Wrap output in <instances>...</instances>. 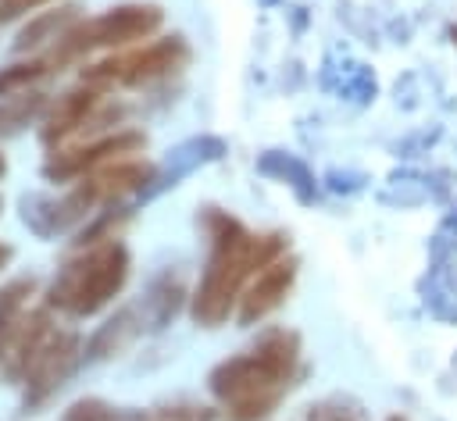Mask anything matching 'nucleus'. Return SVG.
Listing matches in <instances>:
<instances>
[{
  "instance_id": "obj_1",
  "label": "nucleus",
  "mask_w": 457,
  "mask_h": 421,
  "mask_svg": "<svg viewBox=\"0 0 457 421\" xmlns=\"http://www.w3.org/2000/svg\"><path fill=\"white\" fill-rule=\"evenodd\" d=\"M296 367H300L296 332L271 328L250 350L221 360L211 371L207 385L214 400L225 407L228 421H264L293 385Z\"/></svg>"
},
{
  "instance_id": "obj_2",
  "label": "nucleus",
  "mask_w": 457,
  "mask_h": 421,
  "mask_svg": "<svg viewBox=\"0 0 457 421\" xmlns=\"http://www.w3.org/2000/svg\"><path fill=\"white\" fill-rule=\"evenodd\" d=\"M207 228H211V257H207V268L193 293V318L200 325L214 328L228 318L232 303L239 300L243 282L257 268H268L271 260H278V253L286 250V239L282 235H253L236 218L218 214V210L207 214Z\"/></svg>"
},
{
  "instance_id": "obj_3",
  "label": "nucleus",
  "mask_w": 457,
  "mask_h": 421,
  "mask_svg": "<svg viewBox=\"0 0 457 421\" xmlns=\"http://www.w3.org/2000/svg\"><path fill=\"white\" fill-rule=\"evenodd\" d=\"M125 278H129V250L118 239H107L61 268V275L50 285V303L75 318H89L121 293Z\"/></svg>"
},
{
  "instance_id": "obj_4",
  "label": "nucleus",
  "mask_w": 457,
  "mask_h": 421,
  "mask_svg": "<svg viewBox=\"0 0 457 421\" xmlns=\"http://www.w3.org/2000/svg\"><path fill=\"white\" fill-rule=\"evenodd\" d=\"M164 21V11L157 4H121V7H111L75 29H68L61 39H57V50H54V61H71V57H82V54H93V50H104V46H129L136 39H146L161 29Z\"/></svg>"
},
{
  "instance_id": "obj_5",
  "label": "nucleus",
  "mask_w": 457,
  "mask_h": 421,
  "mask_svg": "<svg viewBox=\"0 0 457 421\" xmlns=\"http://www.w3.org/2000/svg\"><path fill=\"white\" fill-rule=\"evenodd\" d=\"M186 61H189V46L182 43V36H168V39H157V43L136 50V54H118V57H107V61L82 68V82H89V86H111V82L143 86V82H154V78L179 71Z\"/></svg>"
},
{
  "instance_id": "obj_6",
  "label": "nucleus",
  "mask_w": 457,
  "mask_h": 421,
  "mask_svg": "<svg viewBox=\"0 0 457 421\" xmlns=\"http://www.w3.org/2000/svg\"><path fill=\"white\" fill-rule=\"evenodd\" d=\"M150 178H154V168H150V164H139V161H118V164L100 168V171H89L86 182H82L61 207L54 203V225L61 228V225H68V221L89 214V207H96V203L129 196V193L143 189Z\"/></svg>"
},
{
  "instance_id": "obj_7",
  "label": "nucleus",
  "mask_w": 457,
  "mask_h": 421,
  "mask_svg": "<svg viewBox=\"0 0 457 421\" xmlns=\"http://www.w3.org/2000/svg\"><path fill=\"white\" fill-rule=\"evenodd\" d=\"M146 146V136L143 132H118V136H104L96 143H86L71 153H57L50 164H46V175L57 178V182H68V178H79V175H89L93 168L107 164V161H118L121 153H136Z\"/></svg>"
},
{
  "instance_id": "obj_8",
  "label": "nucleus",
  "mask_w": 457,
  "mask_h": 421,
  "mask_svg": "<svg viewBox=\"0 0 457 421\" xmlns=\"http://www.w3.org/2000/svg\"><path fill=\"white\" fill-rule=\"evenodd\" d=\"M293 275H296L293 260H271L268 268H261L257 278L250 282V289L239 296V325H253V321L268 318L286 300Z\"/></svg>"
},
{
  "instance_id": "obj_9",
  "label": "nucleus",
  "mask_w": 457,
  "mask_h": 421,
  "mask_svg": "<svg viewBox=\"0 0 457 421\" xmlns=\"http://www.w3.org/2000/svg\"><path fill=\"white\" fill-rule=\"evenodd\" d=\"M75 360H79V339L71 332L50 335L43 343V350L36 353V360H32V378H29L32 382V403L43 400L46 392H54L71 375Z\"/></svg>"
},
{
  "instance_id": "obj_10",
  "label": "nucleus",
  "mask_w": 457,
  "mask_h": 421,
  "mask_svg": "<svg viewBox=\"0 0 457 421\" xmlns=\"http://www.w3.org/2000/svg\"><path fill=\"white\" fill-rule=\"evenodd\" d=\"M100 103V93L93 89V86H82V89H71V93H64L57 103H54V114H50V121H46V143H54V139H61V136H68V132H75L86 118H89V111Z\"/></svg>"
},
{
  "instance_id": "obj_11",
  "label": "nucleus",
  "mask_w": 457,
  "mask_h": 421,
  "mask_svg": "<svg viewBox=\"0 0 457 421\" xmlns=\"http://www.w3.org/2000/svg\"><path fill=\"white\" fill-rule=\"evenodd\" d=\"M75 11H79V7H61V11H50V14L36 18V21H32V25L21 32L18 46H36V43H43V39H61V36L71 29Z\"/></svg>"
},
{
  "instance_id": "obj_12",
  "label": "nucleus",
  "mask_w": 457,
  "mask_h": 421,
  "mask_svg": "<svg viewBox=\"0 0 457 421\" xmlns=\"http://www.w3.org/2000/svg\"><path fill=\"white\" fill-rule=\"evenodd\" d=\"M132 335H136V325H132V310H121L114 321H107V325L96 332V339L89 343V353H93V357H107V353L121 350V346H125Z\"/></svg>"
},
{
  "instance_id": "obj_13",
  "label": "nucleus",
  "mask_w": 457,
  "mask_h": 421,
  "mask_svg": "<svg viewBox=\"0 0 457 421\" xmlns=\"http://www.w3.org/2000/svg\"><path fill=\"white\" fill-rule=\"evenodd\" d=\"M261 168H264V171H278L282 178H296V193H300V200H311V175H307V168H303L300 161L278 153V157H264Z\"/></svg>"
},
{
  "instance_id": "obj_14",
  "label": "nucleus",
  "mask_w": 457,
  "mask_h": 421,
  "mask_svg": "<svg viewBox=\"0 0 457 421\" xmlns=\"http://www.w3.org/2000/svg\"><path fill=\"white\" fill-rule=\"evenodd\" d=\"M303 421H368V417H364V414H361V407H353V403L325 400V403L311 407V410L303 414Z\"/></svg>"
},
{
  "instance_id": "obj_15",
  "label": "nucleus",
  "mask_w": 457,
  "mask_h": 421,
  "mask_svg": "<svg viewBox=\"0 0 457 421\" xmlns=\"http://www.w3.org/2000/svg\"><path fill=\"white\" fill-rule=\"evenodd\" d=\"M32 293V282H11L4 293H0V335L11 328V321H14V314L21 310V303H25V296Z\"/></svg>"
},
{
  "instance_id": "obj_16",
  "label": "nucleus",
  "mask_w": 457,
  "mask_h": 421,
  "mask_svg": "<svg viewBox=\"0 0 457 421\" xmlns=\"http://www.w3.org/2000/svg\"><path fill=\"white\" fill-rule=\"evenodd\" d=\"M64 421H121V414L104 400H79L64 410Z\"/></svg>"
},
{
  "instance_id": "obj_17",
  "label": "nucleus",
  "mask_w": 457,
  "mask_h": 421,
  "mask_svg": "<svg viewBox=\"0 0 457 421\" xmlns=\"http://www.w3.org/2000/svg\"><path fill=\"white\" fill-rule=\"evenodd\" d=\"M43 71H46L43 64H14L11 71H4V75H0V93H7V89H14V86L32 82V78H39Z\"/></svg>"
},
{
  "instance_id": "obj_18",
  "label": "nucleus",
  "mask_w": 457,
  "mask_h": 421,
  "mask_svg": "<svg viewBox=\"0 0 457 421\" xmlns=\"http://www.w3.org/2000/svg\"><path fill=\"white\" fill-rule=\"evenodd\" d=\"M139 421H211V410H200V407H168V410H154L150 417H139Z\"/></svg>"
},
{
  "instance_id": "obj_19",
  "label": "nucleus",
  "mask_w": 457,
  "mask_h": 421,
  "mask_svg": "<svg viewBox=\"0 0 457 421\" xmlns=\"http://www.w3.org/2000/svg\"><path fill=\"white\" fill-rule=\"evenodd\" d=\"M36 4H46V0H0V18H14V14H21Z\"/></svg>"
},
{
  "instance_id": "obj_20",
  "label": "nucleus",
  "mask_w": 457,
  "mask_h": 421,
  "mask_svg": "<svg viewBox=\"0 0 457 421\" xmlns=\"http://www.w3.org/2000/svg\"><path fill=\"white\" fill-rule=\"evenodd\" d=\"M7 257H11V250H7V246H0V264H4Z\"/></svg>"
},
{
  "instance_id": "obj_21",
  "label": "nucleus",
  "mask_w": 457,
  "mask_h": 421,
  "mask_svg": "<svg viewBox=\"0 0 457 421\" xmlns=\"http://www.w3.org/2000/svg\"><path fill=\"white\" fill-rule=\"evenodd\" d=\"M0 171H4V157H0Z\"/></svg>"
},
{
  "instance_id": "obj_22",
  "label": "nucleus",
  "mask_w": 457,
  "mask_h": 421,
  "mask_svg": "<svg viewBox=\"0 0 457 421\" xmlns=\"http://www.w3.org/2000/svg\"><path fill=\"white\" fill-rule=\"evenodd\" d=\"M389 421H403V417H389Z\"/></svg>"
}]
</instances>
